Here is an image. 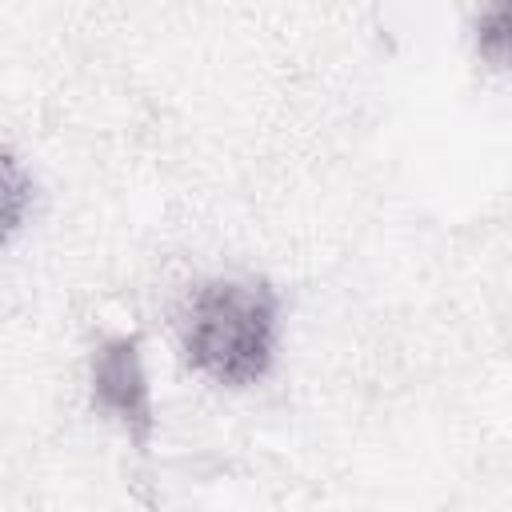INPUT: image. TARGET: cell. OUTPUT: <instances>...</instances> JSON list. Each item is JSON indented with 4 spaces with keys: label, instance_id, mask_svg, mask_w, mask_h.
<instances>
[{
    "label": "cell",
    "instance_id": "obj_1",
    "mask_svg": "<svg viewBox=\"0 0 512 512\" xmlns=\"http://www.w3.org/2000/svg\"><path fill=\"white\" fill-rule=\"evenodd\" d=\"M280 348V296L260 276H212L196 284L180 316L184 364L216 388L260 384Z\"/></svg>",
    "mask_w": 512,
    "mask_h": 512
},
{
    "label": "cell",
    "instance_id": "obj_2",
    "mask_svg": "<svg viewBox=\"0 0 512 512\" xmlns=\"http://www.w3.org/2000/svg\"><path fill=\"white\" fill-rule=\"evenodd\" d=\"M88 404L136 452H152L156 396L140 332H108L88 356Z\"/></svg>",
    "mask_w": 512,
    "mask_h": 512
},
{
    "label": "cell",
    "instance_id": "obj_3",
    "mask_svg": "<svg viewBox=\"0 0 512 512\" xmlns=\"http://www.w3.org/2000/svg\"><path fill=\"white\" fill-rule=\"evenodd\" d=\"M476 56L496 68L512 72V4H492L476 16Z\"/></svg>",
    "mask_w": 512,
    "mask_h": 512
},
{
    "label": "cell",
    "instance_id": "obj_4",
    "mask_svg": "<svg viewBox=\"0 0 512 512\" xmlns=\"http://www.w3.org/2000/svg\"><path fill=\"white\" fill-rule=\"evenodd\" d=\"M28 212H32V172H24L16 152H4V232L8 240L24 228Z\"/></svg>",
    "mask_w": 512,
    "mask_h": 512
}]
</instances>
